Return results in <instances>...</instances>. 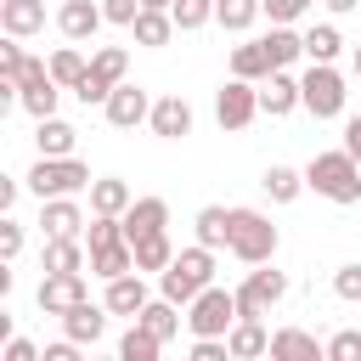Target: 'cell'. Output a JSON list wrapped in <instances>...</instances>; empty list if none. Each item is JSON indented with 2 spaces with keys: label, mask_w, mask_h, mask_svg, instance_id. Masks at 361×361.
I'll return each instance as SVG.
<instances>
[{
  "label": "cell",
  "mask_w": 361,
  "mask_h": 361,
  "mask_svg": "<svg viewBox=\"0 0 361 361\" xmlns=\"http://www.w3.org/2000/svg\"><path fill=\"white\" fill-rule=\"evenodd\" d=\"M124 271H135V243H130V237H118V243H107V248H90V276L113 282V276H124Z\"/></svg>",
  "instance_id": "ac0fdd59"
},
{
  "label": "cell",
  "mask_w": 361,
  "mask_h": 361,
  "mask_svg": "<svg viewBox=\"0 0 361 361\" xmlns=\"http://www.w3.org/2000/svg\"><path fill=\"white\" fill-rule=\"evenodd\" d=\"M265 51H271V62H276V68H288V62H299V56H305V34H293L288 23H271Z\"/></svg>",
  "instance_id": "83f0119b"
},
{
  "label": "cell",
  "mask_w": 361,
  "mask_h": 361,
  "mask_svg": "<svg viewBox=\"0 0 361 361\" xmlns=\"http://www.w3.org/2000/svg\"><path fill=\"white\" fill-rule=\"evenodd\" d=\"M147 124H152V135H164V141H180V135H192V107H186L180 96H158Z\"/></svg>",
  "instance_id": "9a60e30c"
},
{
  "label": "cell",
  "mask_w": 361,
  "mask_h": 361,
  "mask_svg": "<svg viewBox=\"0 0 361 361\" xmlns=\"http://www.w3.org/2000/svg\"><path fill=\"white\" fill-rule=\"evenodd\" d=\"M293 107H305V96H299V79H293L288 68H271V73H265V85H259V113H271V118H288Z\"/></svg>",
  "instance_id": "7c38bea8"
},
{
  "label": "cell",
  "mask_w": 361,
  "mask_h": 361,
  "mask_svg": "<svg viewBox=\"0 0 361 361\" xmlns=\"http://www.w3.org/2000/svg\"><path fill=\"white\" fill-rule=\"evenodd\" d=\"M6 361H39V350L28 338H6Z\"/></svg>",
  "instance_id": "bcb514c9"
},
{
  "label": "cell",
  "mask_w": 361,
  "mask_h": 361,
  "mask_svg": "<svg viewBox=\"0 0 361 361\" xmlns=\"http://www.w3.org/2000/svg\"><path fill=\"white\" fill-rule=\"evenodd\" d=\"M0 28L17 34V39L39 34L45 28V0H0Z\"/></svg>",
  "instance_id": "e0dca14e"
},
{
  "label": "cell",
  "mask_w": 361,
  "mask_h": 361,
  "mask_svg": "<svg viewBox=\"0 0 361 361\" xmlns=\"http://www.w3.org/2000/svg\"><path fill=\"white\" fill-rule=\"evenodd\" d=\"M102 11H107V23H118V28H130V23L141 17V0H102Z\"/></svg>",
  "instance_id": "b9f144b4"
},
{
  "label": "cell",
  "mask_w": 361,
  "mask_h": 361,
  "mask_svg": "<svg viewBox=\"0 0 361 361\" xmlns=\"http://www.w3.org/2000/svg\"><path fill=\"white\" fill-rule=\"evenodd\" d=\"M107 305H90V299H79L68 316H62V327H68V338H79V344H96L102 333H107V316H102Z\"/></svg>",
  "instance_id": "44dd1931"
},
{
  "label": "cell",
  "mask_w": 361,
  "mask_h": 361,
  "mask_svg": "<svg viewBox=\"0 0 361 361\" xmlns=\"http://www.w3.org/2000/svg\"><path fill=\"white\" fill-rule=\"evenodd\" d=\"M299 96H305V107H310L316 118H338V113H344V73H338L333 62H310V68L299 73Z\"/></svg>",
  "instance_id": "8992f818"
},
{
  "label": "cell",
  "mask_w": 361,
  "mask_h": 361,
  "mask_svg": "<svg viewBox=\"0 0 361 361\" xmlns=\"http://www.w3.org/2000/svg\"><path fill=\"white\" fill-rule=\"evenodd\" d=\"M226 355H231L226 338H197V344H192V361H226Z\"/></svg>",
  "instance_id": "7bdbcfd3"
},
{
  "label": "cell",
  "mask_w": 361,
  "mask_h": 361,
  "mask_svg": "<svg viewBox=\"0 0 361 361\" xmlns=\"http://www.w3.org/2000/svg\"><path fill=\"white\" fill-rule=\"evenodd\" d=\"M158 350H164V338H158L152 327H141V322H135V327L118 338V355H124V361H152Z\"/></svg>",
  "instance_id": "1f68e13d"
},
{
  "label": "cell",
  "mask_w": 361,
  "mask_h": 361,
  "mask_svg": "<svg viewBox=\"0 0 361 361\" xmlns=\"http://www.w3.org/2000/svg\"><path fill=\"white\" fill-rule=\"evenodd\" d=\"M135 322H141V327H152V333H158L164 344H169V338L180 333V316H175V299H147Z\"/></svg>",
  "instance_id": "f546056e"
},
{
  "label": "cell",
  "mask_w": 361,
  "mask_h": 361,
  "mask_svg": "<svg viewBox=\"0 0 361 361\" xmlns=\"http://www.w3.org/2000/svg\"><path fill=\"white\" fill-rule=\"evenodd\" d=\"M135 197H130V186L118 180V175H102V180H90V214H124Z\"/></svg>",
  "instance_id": "d4e9b609"
},
{
  "label": "cell",
  "mask_w": 361,
  "mask_h": 361,
  "mask_svg": "<svg viewBox=\"0 0 361 361\" xmlns=\"http://www.w3.org/2000/svg\"><path fill=\"white\" fill-rule=\"evenodd\" d=\"M118 220H124V237H130V243H141V237H152V231H164V226H169V203H164V197H135Z\"/></svg>",
  "instance_id": "4fadbf2b"
},
{
  "label": "cell",
  "mask_w": 361,
  "mask_h": 361,
  "mask_svg": "<svg viewBox=\"0 0 361 361\" xmlns=\"http://www.w3.org/2000/svg\"><path fill=\"white\" fill-rule=\"evenodd\" d=\"M79 299H85V276L79 271H45V282H39V310L45 316H68Z\"/></svg>",
  "instance_id": "8fae6325"
},
{
  "label": "cell",
  "mask_w": 361,
  "mask_h": 361,
  "mask_svg": "<svg viewBox=\"0 0 361 361\" xmlns=\"http://www.w3.org/2000/svg\"><path fill=\"white\" fill-rule=\"evenodd\" d=\"M175 259V248H169V237L164 231H152V237H141L135 243V271H164Z\"/></svg>",
  "instance_id": "e575fe53"
},
{
  "label": "cell",
  "mask_w": 361,
  "mask_h": 361,
  "mask_svg": "<svg viewBox=\"0 0 361 361\" xmlns=\"http://www.w3.org/2000/svg\"><path fill=\"white\" fill-rule=\"evenodd\" d=\"M39 226H45V237H79L85 214L73 197H39Z\"/></svg>",
  "instance_id": "2e32d148"
},
{
  "label": "cell",
  "mask_w": 361,
  "mask_h": 361,
  "mask_svg": "<svg viewBox=\"0 0 361 361\" xmlns=\"http://www.w3.org/2000/svg\"><path fill=\"white\" fill-rule=\"evenodd\" d=\"M327 361H361V333H355V327L333 333V338H327Z\"/></svg>",
  "instance_id": "74e56055"
},
{
  "label": "cell",
  "mask_w": 361,
  "mask_h": 361,
  "mask_svg": "<svg viewBox=\"0 0 361 361\" xmlns=\"http://www.w3.org/2000/svg\"><path fill=\"white\" fill-rule=\"evenodd\" d=\"M34 141H39V158H68L73 152V141H79V130L68 124V118H39V130H34Z\"/></svg>",
  "instance_id": "7402d4cb"
},
{
  "label": "cell",
  "mask_w": 361,
  "mask_h": 361,
  "mask_svg": "<svg viewBox=\"0 0 361 361\" xmlns=\"http://www.w3.org/2000/svg\"><path fill=\"white\" fill-rule=\"evenodd\" d=\"M17 248H23V226H17V220H0V254L17 259Z\"/></svg>",
  "instance_id": "ee69618b"
},
{
  "label": "cell",
  "mask_w": 361,
  "mask_h": 361,
  "mask_svg": "<svg viewBox=\"0 0 361 361\" xmlns=\"http://www.w3.org/2000/svg\"><path fill=\"white\" fill-rule=\"evenodd\" d=\"M192 226H197V243H203V248H226V243H231V209H214V203H209V209H197Z\"/></svg>",
  "instance_id": "4316f807"
},
{
  "label": "cell",
  "mask_w": 361,
  "mask_h": 361,
  "mask_svg": "<svg viewBox=\"0 0 361 361\" xmlns=\"http://www.w3.org/2000/svg\"><path fill=\"white\" fill-rule=\"evenodd\" d=\"M231 322H237V288L226 293V288L209 282V288L186 305V327H192V338H226Z\"/></svg>",
  "instance_id": "277c9868"
},
{
  "label": "cell",
  "mask_w": 361,
  "mask_h": 361,
  "mask_svg": "<svg viewBox=\"0 0 361 361\" xmlns=\"http://www.w3.org/2000/svg\"><path fill=\"white\" fill-rule=\"evenodd\" d=\"M214 282V248H180L164 271H158V288H164V299H175V305H192L203 288Z\"/></svg>",
  "instance_id": "7a4b0ae2"
},
{
  "label": "cell",
  "mask_w": 361,
  "mask_h": 361,
  "mask_svg": "<svg viewBox=\"0 0 361 361\" xmlns=\"http://www.w3.org/2000/svg\"><path fill=\"white\" fill-rule=\"evenodd\" d=\"M141 305H147V282H141V271H124V276L107 282V310H113V316H141Z\"/></svg>",
  "instance_id": "d6986e66"
},
{
  "label": "cell",
  "mask_w": 361,
  "mask_h": 361,
  "mask_svg": "<svg viewBox=\"0 0 361 361\" xmlns=\"http://www.w3.org/2000/svg\"><path fill=\"white\" fill-rule=\"evenodd\" d=\"M23 68H28V56H23V45H17V34L0 45V79H23Z\"/></svg>",
  "instance_id": "f35d334b"
},
{
  "label": "cell",
  "mask_w": 361,
  "mask_h": 361,
  "mask_svg": "<svg viewBox=\"0 0 361 361\" xmlns=\"http://www.w3.org/2000/svg\"><path fill=\"white\" fill-rule=\"evenodd\" d=\"M259 186L271 192V203H293V197L305 192V175H299V169H288V164H271Z\"/></svg>",
  "instance_id": "4dcf8cb0"
},
{
  "label": "cell",
  "mask_w": 361,
  "mask_h": 361,
  "mask_svg": "<svg viewBox=\"0 0 361 361\" xmlns=\"http://www.w3.org/2000/svg\"><path fill=\"white\" fill-rule=\"evenodd\" d=\"M85 68H90V62H85V56H79L73 45H62V51H51V79H56L62 90H73V85L85 79Z\"/></svg>",
  "instance_id": "836d02e7"
},
{
  "label": "cell",
  "mask_w": 361,
  "mask_h": 361,
  "mask_svg": "<svg viewBox=\"0 0 361 361\" xmlns=\"http://www.w3.org/2000/svg\"><path fill=\"white\" fill-rule=\"evenodd\" d=\"M90 186V169L68 152V158H39L34 169H28V192L34 197H73V192H85Z\"/></svg>",
  "instance_id": "5b68a950"
},
{
  "label": "cell",
  "mask_w": 361,
  "mask_h": 361,
  "mask_svg": "<svg viewBox=\"0 0 361 361\" xmlns=\"http://www.w3.org/2000/svg\"><path fill=\"white\" fill-rule=\"evenodd\" d=\"M322 6H327V11H355L361 0H322Z\"/></svg>",
  "instance_id": "c3c4849f"
},
{
  "label": "cell",
  "mask_w": 361,
  "mask_h": 361,
  "mask_svg": "<svg viewBox=\"0 0 361 361\" xmlns=\"http://www.w3.org/2000/svg\"><path fill=\"white\" fill-rule=\"evenodd\" d=\"M259 11H265L259 0H214V23H220V28H231V34H243Z\"/></svg>",
  "instance_id": "d6a6232c"
},
{
  "label": "cell",
  "mask_w": 361,
  "mask_h": 361,
  "mask_svg": "<svg viewBox=\"0 0 361 361\" xmlns=\"http://www.w3.org/2000/svg\"><path fill=\"white\" fill-rule=\"evenodd\" d=\"M39 361H79V338H62V344H45Z\"/></svg>",
  "instance_id": "f6af8a7d"
},
{
  "label": "cell",
  "mask_w": 361,
  "mask_h": 361,
  "mask_svg": "<svg viewBox=\"0 0 361 361\" xmlns=\"http://www.w3.org/2000/svg\"><path fill=\"white\" fill-rule=\"evenodd\" d=\"M130 34H135V45H152V51H158V45H169V39H175V17H169V11L141 6V17L130 23Z\"/></svg>",
  "instance_id": "cb8c5ba5"
},
{
  "label": "cell",
  "mask_w": 361,
  "mask_h": 361,
  "mask_svg": "<svg viewBox=\"0 0 361 361\" xmlns=\"http://www.w3.org/2000/svg\"><path fill=\"white\" fill-rule=\"evenodd\" d=\"M271 68H276V62H271L265 39H248V45H237V51H231V73H237V79H254V85H259Z\"/></svg>",
  "instance_id": "484cf974"
},
{
  "label": "cell",
  "mask_w": 361,
  "mask_h": 361,
  "mask_svg": "<svg viewBox=\"0 0 361 361\" xmlns=\"http://www.w3.org/2000/svg\"><path fill=\"white\" fill-rule=\"evenodd\" d=\"M355 79H361V45H355Z\"/></svg>",
  "instance_id": "f907efd6"
},
{
  "label": "cell",
  "mask_w": 361,
  "mask_h": 361,
  "mask_svg": "<svg viewBox=\"0 0 361 361\" xmlns=\"http://www.w3.org/2000/svg\"><path fill=\"white\" fill-rule=\"evenodd\" d=\"M45 271H85V243L79 237H45Z\"/></svg>",
  "instance_id": "f1b7e54d"
},
{
  "label": "cell",
  "mask_w": 361,
  "mask_h": 361,
  "mask_svg": "<svg viewBox=\"0 0 361 361\" xmlns=\"http://www.w3.org/2000/svg\"><path fill=\"white\" fill-rule=\"evenodd\" d=\"M333 293L338 299H361V265H338L333 271Z\"/></svg>",
  "instance_id": "ab89813d"
},
{
  "label": "cell",
  "mask_w": 361,
  "mask_h": 361,
  "mask_svg": "<svg viewBox=\"0 0 361 361\" xmlns=\"http://www.w3.org/2000/svg\"><path fill=\"white\" fill-rule=\"evenodd\" d=\"M282 293H288V276L282 271H248L243 288H237V316H265Z\"/></svg>",
  "instance_id": "9c48e42d"
},
{
  "label": "cell",
  "mask_w": 361,
  "mask_h": 361,
  "mask_svg": "<svg viewBox=\"0 0 361 361\" xmlns=\"http://www.w3.org/2000/svg\"><path fill=\"white\" fill-rule=\"evenodd\" d=\"M169 17H175V28H180V34H192V28L214 23V0H175V6H169Z\"/></svg>",
  "instance_id": "8d00e7d4"
},
{
  "label": "cell",
  "mask_w": 361,
  "mask_h": 361,
  "mask_svg": "<svg viewBox=\"0 0 361 361\" xmlns=\"http://www.w3.org/2000/svg\"><path fill=\"white\" fill-rule=\"evenodd\" d=\"M271 355L276 361H316V355H327L305 327H282V333H271Z\"/></svg>",
  "instance_id": "603a6c76"
},
{
  "label": "cell",
  "mask_w": 361,
  "mask_h": 361,
  "mask_svg": "<svg viewBox=\"0 0 361 361\" xmlns=\"http://www.w3.org/2000/svg\"><path fill=\"white\" fill-rule=\"evenodd\" d=\"M226 344H231V355H237V361H254V355H265V350H271V333L259 327V316H237V322H231V333H226Z\"/></svg>",
  "instance_id": "ffe728a7"
},
{
  "label": "cell",
  "mask_w": 361,
  "mask_h": 361,
  "mask_svg": "<svg viewBox=\"0 0 361 361\" xmlns=\"http://www.w3.org/2000/svg\"><path fill=\"white\" fill-rule=\"evenodd\" d=\"M305 186L327 203H361V164L338 147V152H316L305 164Z\"/></svg>",
  "instance_id": "6da1fadb"
},
{
  "label": "cell",
  "mask_w": 361,
  "mask_h": 361,
  "mask_svg": "<svg viewBox=\"0 0 361 361\" xmlns=\"http://www.w3.org/2000/svg\"><path fill=\"white\" fill-rule=\"evenodd\" d=\"M102 23H107V11H102L96 0H62V11H56V28H62L68 39H90Z\"/></svg>",
  "instance_id": "5bb4252c"
},
{
  "label": "cell",
  "mask_w": 361,
  "mask_h": 361,
  "mask_svg": "<svg viewBox=\"0 0 361 361\" xmlns=\"http://www.w3.org/2000/svg\"><path fill=\"white\" fill-rule=\"evenodd\" d=\"M338 51H344V39H338V28H333V23H322V28H310V34H305V56H310V62H333Z\"/></svg>",
  "instance_id": "d590c367"
},
{
  "label": "cell",
  "mask_w": 361,
  "mask_h": 361,
  "mask_svg": "<svg viewBox=\"0 0 361 361\" xmlns=\"http://www.w3.org/2000/svg\"><path fill=\"white\" fill-rule=\"evenodd\" d=\"M254 113H259V85L231 73V79L214 90V118H220V130H248Z\"/></svg>",
  "instance_id": "ba28073f"
},
{
  "label": "cell",
  "mask_w": 361,
  "mask_h": 361,
  "mask_svg": "<svg viewBox=\"0 0 361 361\" xmlns=\"http://www.w3.org/2000/svg\"><path fill=\"white\" fill-rule=\"evenodd\" d=\"M102 113H107V124H118V130H135L141 118H152V96L141 90V85H113V96L102 102Z\"/></svg>",
  "instance_id": "30bf717a"
},
{
  "label": "cell",
  "mask_w": 361,
  "mask_h": 361,
  "mask_svg": "<svg viewBox=\"0 0 361 361\" xmlns=\"http://www.w3.org/2000/svg\"><path fill=\"white\" fill-rule=\"evenodd\" d=\"M265 6V17L271 23H293V17H305L310 11V0H259Z\"/></svg>",
  "instance_id": "60d3db41"
},
{
  "label": "cell",
  "mask_w": 361,
  "mask_h": 361,
  "mask_svg": "<svg viewBox=\"0 0 361 361\" xmlns=\"http://www.w3.org/2000/svg\"><path fill=\"white\" fill-rule=\"evenodd\" d=\"M141 6H152V11H169V6H175V0H141Z\"/></svg>",
  "instance_id": "681fc988"
},
{
  "label": "cell",
  "mask_w": 361,
  "mask_h": 361,
  "mask_svg": "<svg viewBox=\"0 0 361 361\" xmlns=\"http://www.w3.org/2000/svg\"><path fill=\"white\" fill-rule=\"evenodd\" d=\"M124 68H130V56H124L118 45H102V51L90 56V68H85V79L73 85V96H79L85 107H96V102H107V96H113V85H124Z\"/></svg>",
  "instance_id": "52a82bcc"
},
{
  "label": "cell",
  "mask_w": 361,
  "mask_h": 361,
  "mask_svg": "<svg viewBox=\"0 0 361 361\" xmlns=\"http://www.w3.org/2000/svg\"><path fill=\"white\" fill-rule=\"evenodd\" d=\"M344 152H350V158L361 164V113H355V118L344 124Z\"/></svg>",
  "instance_id": "7dc6e473"
},
{
  "label": "cell",
  "mask_w": 361,
  "mask_h": 361,
  "mask_svg": "<svg viewBox=\"0 0 361 361\" xmlns=\"http://www.w3.org/2000/svg\"><path fill=\"white\" fill-rule=\"evenodd\" d=\"M243 265H271V254H276V226H271V214H259V209H231V243H226Z\"/></svg>",
  "instance_id": "3957f363"
}]
</instances>
